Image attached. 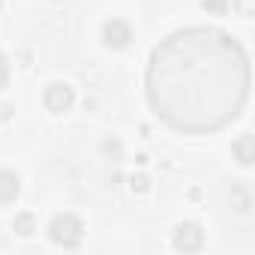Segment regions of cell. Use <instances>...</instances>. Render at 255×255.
Here are the masks:
<instances>
[{"label": "cell", "mask_w": 255, "mask_h": 255, "mask_svg": "<svg viewBox=\"0 0 255 255\" xmlns=\"http://www.w3.org/2000/svg\"><path fill=\"white\" fill-rule=\"evenodd\" d=\"M129 39H132V27L126 24V21L111 18V21L102 24V42L108 48H126V45H129Z\"/></svg>", "instance_id": "5b68a950"}, {"label": "cell", "mask_w": 255, "mask_h": 255, "mask_svg": "<svg viewBox=\"0 0 255 255\" xmlns=\"http://www.w3.org/2000/svg\"><path fill=\"white\" fill-rule=\"evenodd\" d=\"M42 102H45V108H48L51 114H66V111L72 108V102H75V93H72V87H69V84L54 81V84H48V87H45Z\"/></svg>", "instance_id": "277c9868"}, {"label": "cell", "mask_w": 255, "mask_h": 255, "mask_svg": "<svg viewBox=\"0 0 255 255\" xmlns=\"http://www.w3.org/2000/svg\"><path fill=\"white\" fill-rule=\"evenodd\" d=\"M237 6H240V12H243V15H249V0H240Z\"/></svg>", "instance_id": "4fadbf2b"}, {"label": "cell", "mask_w": 255, "mask_h": 255, "mask_svg": "<svg viewBox=\"0 0 255 255\" xmlns=\"http://www.w3.org/2000/svg\"><path fill=\"white\" fill-rule=\"evenodd\" d=\"M171 243H174L177 252H198V249L204 246V231H201V225H195V222H180V225L174 228Z\"/></svg>", "instance_id": "3957f363"}, {"label": "cell", "mask_w": 255, "mask_h": 255, "mask_svg": "<svg viewBox=\"0 0 255 255\" xmlns=\"http://www.w3.org/2000/svg\"><path fill=\"white\" fill-rule=\"evenodd\" d=\"M201 9L207 15H225L228 12V0H201Z\"/></svg>", "instance_id": "9c48e42d"}, {"label": "cell", "mask_w": 255, "mask_h": 255, "mask_svg": "<svg viewBox=\"0 0 255 255\" xmlns=\"http://www.w3.org/2000/svg\"><path fill=\"white\" fill-rule=\"evenodd\" d=\"M81 234H84V225L75 213H57L48 225V237L51 243L63 246V249H75L81 243Z\"/></svg>", "instance_id": "7a4b0ae2"}, {"label": "cell", "mask_w": 255, "mask_h": 255, "mask_svg": "<svg viewBox=\"0 0 255 255\" xmlns=\"http://www.w3.org/2000/svg\"><path fill=\"white\" fill-rule=\"evenodd\" d=\"M234 156H237L240 165H249V162L255 159V153H252V135H249V132H243V135L234 141Z\"/></svg>", "instance_id": "52a82bcc"}, {"label": "cell", "mask_w": 255, "mask_h": 255, "mask_svg": "<svg viewBox=\"0 0 255 255\" xmlns=\"http://www.w3.org/2000/svg\"><path fill=\"white\" fill-rule=\"evenodd\" d=\"M0 6H3V0H0Z\"/></svg>", "instance_id": "5bb4252c"}, {"label": "cell", "mask_w": 255, "mask_h": 255, "mask_svg": "<svg viewBox=\"0 0 255 255\" xmlns=\"http://www.w3.org/2000/svg\"><path fill=\"white\" fill-rule=\"evenodd\" d=\"M21 192V180L18 174L6 171V168H0V204H6V201H15Z\"/></svg>", "instance_id": "8992f818"}, {"label": "cell", "mask_w": 255, "mask_h": 255, "mask_svg": "<svg viewBox=\"0 0 255 255\" xmlns=\"http://www.w3.org/2000/svg\"><path fill=\"white\" fill-rule=\"evenodd\" d=\"M12 117V105L9 102H0V123H6Z\"/></svg>", "instance_id": "7c38bea8"}, {"label": "cell", "mask_w": 255, "mask_h": 255, "mask_svg": "<svg viewBox=\"0 0 255 255\" xmlns=\"http://www.w3.org/2000/svg\"><path fill=\"white\" fill-rule=\"evenodd\" d=\"M129 186H132V192H147V189H150V180H147L144 174H135V177L129 180Z\"/></svg>", "instance_id": "30bf717a"}, {"label": "cell", "mask_w": 255, "mask_h": 255, "mask_svg": "<svg viewBox=\"0 0 255 255\" xmlns=\"http://www.w3.org/2000/svg\"><path fill=\"white\" fill-rule=\"evenodd\" d=\"M12 228H15V234L30 237V234L36 231V222H33V216H30V213H18V216L12 219Z\"/></svg>", "instance_id": "ba28073f"}, {"label": "cell", "mask_w": 255, "mask_h": 255, "mask_svg": "<svg viewBox=\"0 0 255 255\" xmlns=\"http://www.w3.org/2000/svg\"><path fill=\"white\" fill-rule=\"evenodd\" d=\"M6 81H9V66H6V57L0 54V90L6 87Z\"/></svg>", "instance_id": "8fae6325"}, {"label": "cell", "mask_w": 255, "mask_h": 255, "mask_svg": "<svg viewBox=\"0 0 255 255\" xmlns=\"http://www.w3.org/2000/svg\"><path fill=\"white\" fill-rule=\"evenodd\" d=\"M249 57L216 27H183L165 36L147 63V99L177 132H213L243 111Z\"/></svg>", "instance_id": "6da1fadb"}]
</instances>
